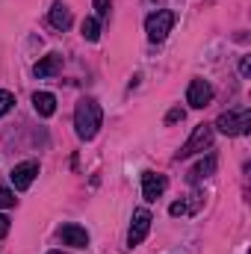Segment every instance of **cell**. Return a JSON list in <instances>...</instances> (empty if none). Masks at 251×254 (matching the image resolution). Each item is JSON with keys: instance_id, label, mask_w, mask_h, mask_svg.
Wrapping results in <instances>:
<instances>
[{"instance_id": "cell-19", "label": "cell", "mask_w": 251, "mask_h": 254, "mask_svg": "<svg viewBox=\"0 0 251 254\" xmlns=\"http://www.w3.org/2000/svg\"><path fill=\"white\" fill-rule=\"evenodd\" d=\"M169 213H172V216H184V213H189V207L184 201H175V204L169 207Z\"/></svg>"}, {"instance_id": "cell-9", "label": "cell", "mask_w": 251, "mask_h": 254, "mask_svg": "<svg viewBox=\"0 0 251 254\" xmlns=\"http://www.w3.org/2000/svg\"><path fill=\"white\" fill-rule=\"evenodd\" d=\"M60 240H63L65 246L86 249V246H89V231L80 228V225H63V228H60Z\"/></svg>"}, {"instance_id": "cell-10", "label": "cell", "mask_w": 251, "mask_h": 254, "mask_svg": "<svg viewBox=\"0 0 251 254\" xmlns=\"http://www.w3.org/2000/svg\"><path fill=\"white\" fill-rule=\"evenodd\" d=\"M213 172H216V157H213V154H207L204 160H198V163H195V166L189 169V175H187V178H189V184H198V181L210 178Z\"/></svg>"}, {"instance_id": "cell-15", "label": "cell", "mask_w": 251, "mask_h": 254, "mask_svg": "<svg viewBox=\"0 0 251 254\" xmlns=\"http://www.w3.org/2000/svg\"><path fill=\"white\" fill-rule=\"evenodd\" d=\"M12 107H15V95L6 92V89H0V116H6Z\"/></svg>"}, {"instance_id": "cell-20", "label": "cell", "mask_w": 251, "mask_h": 254, "mask_svg": "<svg viewBox=\"0 0 251 254\" xmlns=\"http://www.w3.org/2000/svg\"><path fill=\"white\" fill-rule=\"evenodd\" d=\"M6 234H9V219H6V216H0V240H3Z\"/></svg>"}, {"instance_id": "cell-11", "label": "cell", "mask_w": 251, "mask_h": 254, "mask_svg": "<svg viewBox=\"0 0 251 254\" xmlns=\"http://www.w3.org/2000/svg\"><path fill=\"white\" fill-rule=\"evenodd\" d=\"M60 68H63V57H60V54H48V57H42V60L36 63L33 71H36V77L45 80V77H54Z\"/></svg>"}, {"instance_id": "cell-7", "label": "cell", "mask_w": 251, "mask_h": 254, "mask_svg": "<svg viewBox=\"0 0 251 254\" xmlns=\"http://www.w3.org/2000/svg\"><path fill=\"white\" fill-rule=\"evenodd\" d=\"M187 101H189V107L204 110V107L213 101V86H210L207 80H192L189 89H187Z\"/></svg>"}, {"instance_id": "cell-12", "label": "cell", "mask_w": 251, "mask_h": 254, "mask_svg": "<svg viewBox=\"0 0 251 254\" xmlns=\"http://www.w3.org/2000/svg\"><path fill=\"white\" fill-rule=\"evenodd\" d=\"M33 107H36V113H39V116H45V119H48V116H54V113H57V98H54L51 92H36V95H33Z\"/></svg>"}, {"instance_id": "cell-3", "label": "cell", "mask_w": 251, "mask_h": 254, "mask_svg": "<svg viewBox=\"0 0 251 254\" xmlns=\"http://www.w3.org/2000/svg\"><path fill=\"white\" fill-rule=\"evenodd\" d=\"M172 27H175V12H169V9L154 12V15H148V21H145V33H148L151 42H163V39L172 33Z\"/></svg>"}, {"instance_id": "cell-13", "label": "cell", "mask_w": 251, "mask_h": 254, "mask_svg": "<svg viewBox=\"0 0 251 254\" xmlns=\"http://www.w3.org/2000/svg\"><path fill=\"white\" fill-rule=\"evenodd\" d=\"M51 24H54L57 30H68V27H71V9H68L65 3H54V9H51Z\"/></svg>"}, {"instance_id": "cell-8", "label": "cell", "mask_w": 251, "mask_h": 254, "mask_svg": "<svg viewBox=\"0 0 251 254\" xmlns=\"http://www.w3.org/2000/svg\"><path fill=\"white\" fill-rule=\"evenodd\" d=\"M163 192H166V175L142 172V195H145V201H157Z\"/></svg>"}, {"instance_id": "cell-18", "label": "cell", "mask_w": 251, "mask_h": 254, "mask_svg": "<svg viewBox=\"0 0 251 254\" xmlns=\"http://www.w3.org/2000/svg\"><path fill=\"white\" fill-rule=\"evenodd\" d=\"M178 122H184V110H181V107H175V110L166 116V125H178Z\"/></svg>"}, {"instance_id": "cell-5", "label": "cell", "mask_w": 251, "mask_h": 254, "mask_svg": "<svg viewBox=\"0 0 251 254\" xmlns=\"http://www.w3.org/2000/svg\"><path fill=\"white\" fill-rule=\"evenodd\" d=\"M36 175H39V163H33V160H27V163H18L12 172H9V181H12V187L15 190H30V184L36 181Z\"/></svg>"}, {"instance_id": "cell-6", "label": "cell", "mask_w": 251, "mask_h": 254, "mask_svg": "<svg viewBox=\"0 0 251 254\" xmlns=\"http://www.w3.org/2000/svg\"><path fill=\"white\" fill-rule=\"evenodd\" d=\"M148 231H151V213L142 207V210L133 213V222H130V231H127V243L130 246H139L148 237Z\"/></svg>"}, {"instance_id": "cell-1", "label": "cell", "mask_w": 251, "mask_h": 254, "mask_svg": "<svg viewBox=\"0 0 251 254\" xmlns=\"http://www.w3.org/2000/svg\"><path fill=\"white\" fill-rule=\"evenodd\" d=\"M101 119H104V113H101V104L95 101V98H83L80 104H77V110H74V127H77V136L80 139H95L98 136V127H101Z\"/></svg>"}, {"instance_id": "cell-14", "label": "cell", "mask_w": 251, "mask_h": 254, "mask_svg": "<svg viewBox=\"0 0 251 254\" xmlns=\"http://www.w3.org/2000/svg\"><path fill=\"white\" fill-rule=\"evenodd\" d=\"M80 30H83V39H89V42H98V36H101V21H98V18H86Z\"/></svg>"}, {"instance_id": "cell-17", "label": "cell", "mask_w": 251, "mask_h": 254, "mask_svg": "<svg viewBox=\"0 0 251 254\" xmlns=\"http://www.w3.org/2000/svg\"><path fill=\"white\" fill-rule=\"evenodd\" d=\"M110 6H113V0H95V12H98V21H101V18H110Z\"/></svg>"}, {"instance_id": "cell-21", "label": "cell", "mask_w": 251, "mask_h": 254, "mask_svg": "<svg viewBox=\"0 0 251 254\" xmlns=\"http://www.w3.org/2000/svg\"><path fill=\"white\" fill-rule=\"evenodd\" d=\"M249 71H251V63H249V57H243V63H240V74L249 77Z\"/></svg>"}, {"instance_id": "cell-16", "label": "cell", "mask_w": 251, "mask_h": 254, "mask_svg": "<svg viewBox=\"0 0 251 254\" xmlns=\"http://www.w3.org/2000/svg\"><path fill=\"white\" fill-rule=\"evenodd\" d=\"M0 207H3V210L15 207V192L9 190V187H0Z\"/></svg>"}, {"instance_id": "cell-4", "label": "cell", "mask_w": 251, "mask_h": 254, "mask_svg": "<svg viewBox=\"0 0 251 254\" xmlns=\"http://www.w3.org/2000/svg\"><path fill=\"white\" fill-rule=\"evenodd\" d=\"M210 145H213V127L198 125L195 130H192V136L187 139V145L178 151V160H187V157H192V154H201V151L210 148Z\"/></svg>"}, {"instance_id": "cell-2", "label": "cell", "mask_w": 251, "mask_h": 254, "mask_svg": "<svg viewBox=\"0 0 251 254\" xmlns=\"http://www.w3.org/2000/svg\"><path fill=\"white\" fill-rule=\"evenodd\" d=\"M216 127L228 136H246L251 130V110H246V107L243 110H228L216 119Z\"/></svg>"}, {"instance_id": "cell-22", "label": "cell", "mask_w": 251, "mask_h": 254, "mask_svg": "<svg viewBox=\"0 0 251 254\" xmlns=\"http://www.w3.org/2000/svg\"><path fill=\"white\" fill-rule=\"evenodd\" d=\"M51 254H63V252H51Z\"/></svg>"}]
</instances>
